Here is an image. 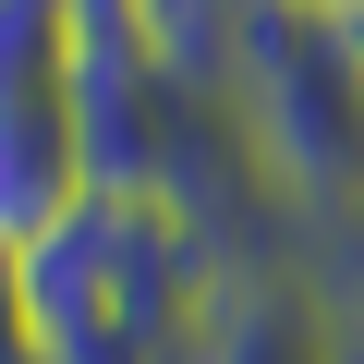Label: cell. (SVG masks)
<instances>
[{"mask_svg":"<svg viewBox=\"0 0 364 364\" xmlns=\"http://www.w3.org/2000/svg\"><path fill=\"white\" fill-rule=\"evenodd\" d=\"M231 134L255 146L267 195L364 231V73L328 13H243V73H231Z\"/></svg>","mask_w":364,"mask_h":364,"instance_id":"obj_1","label":"cell"},{"mask_svg":"<svg viewBox=\"0 0 364 364\" xmlns=\"http://www.w3.org/2000/svg\"><path fill=\"white\" fill-rule=\"evenodd\" d=\"M170 364H352V328L316 267H219Z\"/></svg>","mask_w":364,"mask_h":364,"instance_id":"obj_2","label":"cell"},{"mask_svg":"<svg viewBox=\"0 0 364 364\" xmlns=\"http://www.w3.org/2000/svg\"><path fill=\"white\" fill-rule=\"evenodd\" d=\"M85 207H97V170H85L73 97L61 85H0V231H13V255L61 243Z\"/></svg>","mask_w":364,"mask_h":364,"instance_id":"obj_3","label":"cell"},{"mask_svg":"<svg viewBox=\"0 0 364 364\" xmlns=\"http://www.w3.org/2000/svg\"><path fill=\"white\" fill-rule=\"evenodd\" d=\"M328 25H340V49H352V73H364V0H340Z\"/></svg>","mask_w":364,"mask_h":364,"instance_id":"obj_4","label":"cell"}]
</instances>
